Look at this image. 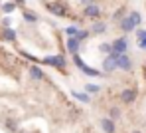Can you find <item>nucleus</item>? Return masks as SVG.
I'll return each instance as SVG.
<instances>
[{
	"mask_svg": "<svg viewBox=\"0 0 146 133\" xmlns=\"http://www.w3.org/2000/svg\"><path fill=\"white\" fill-rule=\"evenodd\" d=\"M103 68L85 99L99 133H146V54L134 60L111 50Z\"/></svg>",
	"mask_w": 146,
	"mask_h": 133,
	"instance_id": "obj_1",
	"label": "nucleus"
},
{
	"mask_svg": "<svg viewBox=\"0 0 146 133\" xmlns=\"http://www.w3.org/2000/svg\"><path fill=\"white\" fill-rule=\"evenodd\" d=\"M46 10L55 18L69 20L73 28L81 30V26L89 24V32L103 34L111 22H119L128 16L126 10L115 6L119 0H42Z\"/></svg>",
	"mask_w": 146,
	"mask_h": 133,
	"instance_id": "obj_2",
	"label": "nucleus"
},
{
	"mask_svg": "<svg viewBox=\"0 0 146 133\" xmlns=\"http://www.w3.org/2000/svg\"><path fill=\"white\" fill-rule=\"evenodd\" d=\"M18 6H20V4H18V2H14V0H12V2H4V4H2V8H0V10H2V14H6V16H8V14H14V12H16V8H18Z\"/></svg>",
	"mask_w": 146,
	"mask_h": 133,
	"instance_id": "obj_3",
	"label": "nucleus"
},
{
	"mask_svg": "<svg viewBox=\"0 0 146 133\" xmlns=\"http://www.w3.org/2000/svg\"><path fill=\"white\" fill-rule=\"evenodd\" d=\"M2 4H4V2H2V0H0V8H2Z\"/></svg>",
	"mask_w": 146,
	"mask_h": 133,
	"instance_id": "obj_4",
	"label": "nucleus"
}]
</instances>
